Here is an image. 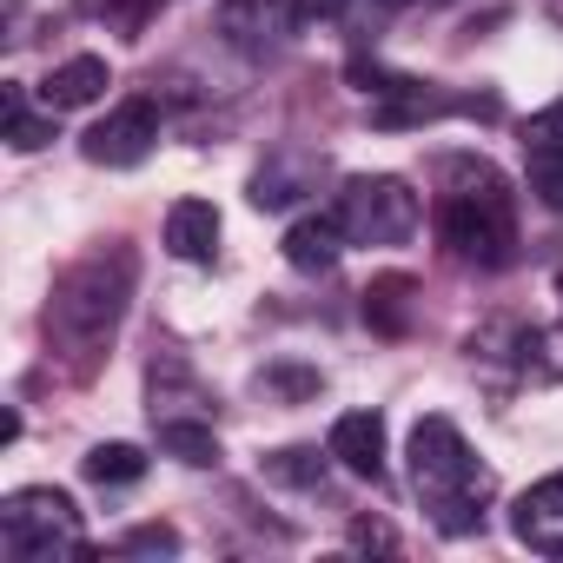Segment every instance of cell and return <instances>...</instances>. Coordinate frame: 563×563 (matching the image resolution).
<instances>
[{
  "mask_svg": "<svg viewBox=\"0 0 563 563\" xmlns=\"http://www.w3.org/2000/svg\"><path fill=\"white\" fill-rule=\"evenodd\" d=\"M339 252H345V219H339V212H306V219L286 232V258H292L299 272H332Z\"/></svg>",
  "mask_w": 563,
  "mask_h": 563,
  "instance_id": "cell-12",
  "label": "cell"
},
{
  "mask_svg": "<svg viewBox=\"0 0 563 563\" xmlns=\"http://www.w3.org/2000/svg\"><path fill=\"white\" fill-rule=\"evenodd\" d=\"M411 299H418V278H405V272L372 278L365 286V325L385 332V339H405L411 332Z\"/></svg>",
  "mask_w": 563,
  "mask_h": 563,
  "instance_id": "cell-14",
  "label": "cell"
},
{
  "mask_svg": "<svg viewBox=\"0 0 563 563\" xmlns=\"http://www.w3.org/2000/svg\"><path fill=\"white\" fill-rule=\"evenodd\" d=\"M312 173H319V159H306V153H272V159L252 173V206H258V212L292 206V199L312 186Z\"/></svg>",
  "mask_w": 563,
  "mask_h": 563,
  "instance_id": "cell-13",
  "label": "cell"
},
{
  "mask_svg": "<svg viewBox=\"0 0 563 563\" xmlns=\"http://www.w3.org/2000/svg\"><path fill=\"white\" fill-rule=\"evenodd\" d=\"M153 140H159V107L153 100H120L80 146H87L93 166H140L153 153Z\"/></svg>",
  "mask_w": 563,
  "mask_h": 563,
  "instance_id": "cell-7",
  "label": "cell"
},
{
  "mask_svg": "<svg viewBox=\"0 0 563 563\" xmlns=\"http://www.w3.org/2000/svg\"><path fill=\"white\" fill-rule=\"evenodd\" d=\"M523 153H563V100H550V107L523 126Z\"/></svg>",
  "mask_w": 563,
  "mask_h": 563,
  "instance_id": "cell-20",
  "label": "cell"
},
{
  "mask_svg": "<svg viewBox=\"0 0 563 563\" xmlns=\"http://www.w3.org/2000/svg\"><path fill=\"white\" fill-rule=\"evenodd\" d=\"M292 27H299L292 0H219V34H225V47H239L252 60L278 54V47L292 41Z\"/></svg>",
  "mask_w": 563,
  "mask_h": 563,
  "instance_id": "cell-6",
  "label": "cell"
},
{
  "mask_svg": "<svg viewBox=\"0 0 563 563\" xmlns=\"http://www.w3.org/2000/svg\"><path fill=\"white\" fill-rule=\"evenodd\" d=\"M345 0H299V21H339Z\"/></svg>",
  "mask_w": 563,
  "mask_h": 563,
  "instance_id": "cell-23",
  "label": "cell"
},
{
  "mask_svg": "<svg viewBox=\"0 0 563 563\" xmlns=\"http://www.w3.org/2000/svg\"><path fill=\"white\" fill-rule=\"evenodd\" d=\"M159 451L179 457V464H219L212 424H186V418H166V424H159Z\"/></svg>",
  "mask_w": 563,
  "mask_h": 563,
  "instance_id": "cell-16",
  "label": "cell"
},
{
  "mask_svg": "<svg viewBox=\"0 0 563 563\" xmlns=\"http://www.w3.org/2000/svg\"><path fill=\"white\" fill-rule=\"evenodd\" d=\"M179 550V530L173 523H140L126 530V556H173Z\"/></svg>",
  "mask_w": 563,
  "mask_h": 563,
  "instance_id": "cell-21",
  "label": "cell"
},
{
  "mask_svg": "<svg viewBox=\"0 0 563 563\" xmlns=\"http://www.w3.org/2000/svg\"><path fill=\"white\" fill-rule=\"evenodd\" d=\"M107 87H113L107 60H100V54H74V60H60V67L41 80V100H47V113H80V107H93Z\"/></svg>",
  "mask_w": 563,
  "mask_h": 563,
  "instance_id": "cell-10",
  "label": "cell"
},
{
  "mask_svg": "<svg viewBox=\"0 0 563 563\" xmlns=\"http://www.w3.org/2000/svg\"><path fill=\"white\" fill-rule=\"evenodd\" d=\"M530 192L563 212V153H530Z\"/></svg>",
  "mask_w": 563,
  "mask_h": 563,
  "instance_id": "cell-19",
  "label": "cell"
},
{
  "mask_svg": "<svg viewBox=\"0 0 563 563\" xmlns=\"http://www.w3.org/2000/svg\"><path fill=\"white\" fill-rule=\"evenodd\" d=\"M0 543H8V556H21V563H47L54 550H87L80 543V510L54 484L14 490L0 504Z\"/></svg>",
  "mask_w": 563,
  "mask_h": 563,
  "instance_id": "cell-4",
  "label": "cell"
},
{
  "mask_svg": "<svg viewBox=\"0 0 563 563\" xmlns=\"http://www.w3.org/2000/svg\"><path fill=\"white\" fill-rule=\"evenodd\" d=\"M166 252L192 258V265H206L219 252V212H212V199H173V212H166Z\"/></svg>",
  "mask_w": 563,
  "mask_h": 563,
  "instance_id": "cell-11",
  "label": "cell"
},
{
  "mask_svg": "<svg viewBox=\"0 0 563 563\" xmlns=\"http://www.w3.org/2000/svg\"><path fill=\"white\" fill-rule=\"evenodd\" d=\"M339 219H345V239H352V245H405V239L418 232L424 206H418V192H411L405 179H391V173H358V179H345V192H339Z\"/></svg>",
  "mask_w": 563,
  "mask_h": 563,
  "instance_id": "cell-5",
  "label": "cell"
},
{
  "mask_svg": "<svg viewBox=\"0 0 563 563\" xmlns=\"http://www.w3.org/2000/svg\"><path fill=\"white\" fill-rule=\"evenodd\" d=\"M80 471H87L93 484H133V477H146V451H140V444H93V451L80 457Z\"/></svg>",
  "mask_w": 563,
  "mask_h": 563,
  "instance_id": "cell-17",
  "label": "cell"
},
{
  "mask_svg": "<svg viewBox=\"0 0 563 563\" xmlns=\"http://www.w3.org/2000/svg\"><path fill=\"white\" fill-rule=\"evenodd\" d=\"M126 292H133V252L126 245H100L87 252L47 299V339L74 358V372H93V358L113 345L120 319H126Z\"/></svg>",
  "mask_w": 563,
  "mask_h": 563,
  "instance_id": "cell-1",
  "label": "cell"
},
{
  "mask_svg": "<svg viewBox=\"0 0 563 563\" xmlns=\"http://www.w3.org/2000/svg\"><path fill=\"white\" fill-rule=\"evenodd\" d=\"M332 457V451H325ZM325 457L319 451H306V444H286V451H272V457H258V471H265V484H292V490H319L325 484Z\"/></svg>",
  "mask_w": 563,
  "mask_h": 563,
  "instance_id": "cell-15",
  "label": "cell"
},
{
  "mask_svg": "<svg viewBox=\"0 0 563 563\" xmlns=\"http://www.w3.org/2000/svg\"><path fill=\"white\" fill-rule=\"evenodd\" d=\"M0 113H8V146H14V153H34V146L54 140V113L34 120L27 100H21V87H0Z\"/></svg>",
  "mask_w": 563,
  "mask_h": 563,
  "instance_id": "cell-18",
  "label": "cell"
},
{
  "mask_svg": "<svg viewBox=\"0 0 563 563\" xmlns=\"http://www.w3.org/2000/svg\"><path fill=\"white\" fill-rule=\"evenodd\" d=\"M451 192L438 199V232L457 258L471 265H504L517 245V219H510V186L497 179V166L484 159H444Z\"/></svg>",
  "mask_w": 563,
  "mask_h": 563,
  "instance_id": "cell-3",
  "label": "cell"
},
{
  "mask_svg": "<svg viewBox=\"0 0 563 563\" xmlns=\"http://www.w3.org/2000/svg\"><path fill=\"white\" fill-rule=\"evenodd\" d=\"M510 537L537 556H563V471L530 484L517 504H510Z\"/></svg>",
  "mask_w": 563,
  "mask_h": 563,
  "instance_id": "cell-8",
  "label": "cell"
},
{
  "mask_svg": "<svg viewBox=\"0 0 563 563\" xmlns=\"http://www.w3.org/2000/svg\"><path fill=\"white\" fill-rule=\"evenodd\" d=\"M352 477H385V418L378 411H345L339 424H332V444H325Z\"/></svg>",
  "mask_w": 563,
  "mask_h": 563,
  "instance_id": "cell-9",
  "label": "cell"
},
{
  "mask_svg": "<svg viewBox=\"0 0 563 563\" xmlns=\"http://www.w3.org/2000/svg\"><path fill=\"white\" fill-rule=\"evenodd\" d=\"M411 484H418V497H424V510H431V523L444 537H464V530L484 523L490 471L471 457L464 431L451 418H438V411L411 424Z\"/></svg>",
  "mask_w": 563,
  "mask_h": 563,
  "instance_id": "cell-2",
  "label": "cell"
},
{
  "mask_svg": "<svg viewBox=\"0 0 563 563\" xmlns=\"http://www.w3.org/2000/svg\"><path fill=\"white\" fill-rule=\"evenodd\" d=\"M352 543H358V550H391L398 537H391L385 523H372V517H358V523H352Z\"/></svg>",
  "mask_w": 563,
  "mask_h": 563,
  "instance_id": "cell-22",
  "label": "cell"
}]
</instances>
